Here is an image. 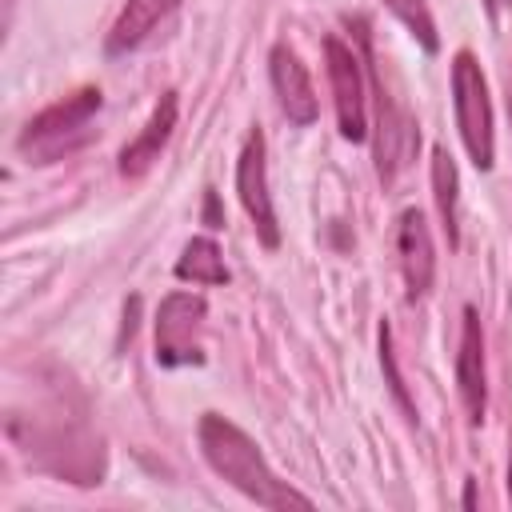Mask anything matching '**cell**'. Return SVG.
Returning <instances> with one entry per match:
<instances>
[{"label":"cell","instance_id":"cell-19","mask_svg":"<svg viewBox=\"0 0 512 512\" xmlns=\"http://www.w3.org/2000/svg\"><path fill=\"white\" fill-rule=\"evenodd\" d=\"M500 8H512V0H488V12H500Z\"/></svg>","mask_w":512,"mask_h":512},{"label":"cell","instance_id":"cell-17","mask_svg":"<svg viewBox=\"0 0 512 512\" xmlns=\"http://www.w3.org/2000/svg\"><path fill=\"white\" fill-rule=\"evenodd\" d=\"M204 216H208V228H220V212H216V192H208V204H204Z\"/></svg>","mask_w":512,"mask_h":512},{"label":"cell","instance_id":"cell-1","mask_svg":"<svg viewBox=\"0 0 512 512\" xmlns=\"http://www.w3.org/2000/svg\"><path fill=\"white\" fill-rule=\"evenodd\" d=\"M196 440H200V452H204L208 468L216 476H224L236 492L256 500L260 508H312V500L304 492H296L288 480H280L268 468V460L252 444V436L244 428H236L232 420H224L220 412H204L200 416Z\"/></svg>","mask_w":512,"mask_h":512},{"label":"cell","instance_id":"cell-5","mask_svg":"<svg viewBox=\"0 0 512 512\" xmlns=\"http://www.w3.org/2000/svg\"><path fill=\"white\" fill-rule=\"evenodd\" d=\"M324 64H328V80H332V100H336V124H340V136L360 144L368 136V124H364V76H360V60L356 52L340 40V36H328L324 40Z\"/></svg>","mask_w":512,"mask_h":512},{"label":"cell","instance_id":"cell-21","mask_svg":"<svg viewBox=\"0 0 512 512\" xmlns=\"http://www.w3.org/2000/svg\"><path fill=\"white\" fill-rule=\"evenodd\" d=\"M508 116H512V84H508Z\"/></svg>","mask_w":512,"mask_h":512},{"label":"cell","instance_id":"cell-7","mask_svg":"<svg viewBox=\"0 0 512 512\" xmlns=\"http://www.w3.org/2000/svg\"><path fill=\"white\" fill-rule=\"evenodd\" d=\"M372 88H376V116H380V132H376V172H380V184H392L396 172L412 160L416 144H420V132H416V120L384 92V80L380 72L372 68Z\"/></svg>","mask_w":512,"mask_h":512},{"label":"cell","instance_id":"cell-20","mask_svg":"<svg viewBox=\"0 0 512 512\" xmlns=\"http://www.w3.org/2000/svg\"><path fill=\"white\" fill-rule=\"evenodd\" d=\"M508 496H512V456H508Z\"/></svg>","mask_w":512,"mask_h":512},{"label":"cell","instance_id":"cell-10","mask_svg":"<svg viewBox=\"0 0 512 512\" xmlns=\"http://www.w3.org/2000/svg\"><path fill=\"white\" fill-rule=\"evenodd\" d=\"M456 384H460V400L468 408V420L480 424L484 408H488V376H484V332H480V316H476L472 304L464 308L460 352H456Z\"/></svg>","mask_w":512,"mask_h":512},{"label":"cell","instance_id":"cell-8","mask_svg":"<svg viewBox=\"0 0 512 512\" xmlns=\"http://www.w3.org/2000/svg\"><path fill=\"white\" fill-rule=\"evenodd\" d=\"M396 252H400V272L408 284V296H424L432 288L436 276V248H432V232L424 224L420 208H404L400 224H396Z\"/></svg>","mask_w":512,"mask_h":512},{"label":"cell","instance_id":"cell-11","mask_svg":"<svg viewBox=\"0 0 512 512\" xmlns=\"http://www.w3.org/2000/svg\"><path fill=\"white\" fill-rule=\"evenodd\" d=\"M172 128H176V92H164L156 100L152 116L144 120V128L136 132V140L124 144V152H120V176H144L160 160Z\"/></svg>","mask_w":512,"mask_h":512},{"label":"cell","instance_id":"cell-13","mask_svg":"<svg viewBox=\"0 0 512 512\" xmlns=\"http://www.w3.org/2000/svg\"><path fill=\"white\" fill-rule=\"evenodd\" d=\"M432 196H436V212L444 224L448 244H460V176H456V160L448 148L432 152Z\"/></svg>","mask_w":512,"mask_h":512},{"label":"cell","instance_id":"cell-2","mask_svg":"<svg viewBox=\"0 0 512 512\" xmlns=\"http://www.w3.org/2000/svg\"><path fill=\"white\" fill-rule=\"evenodd\" d=\"M100 88H76L72 96L48 104L44 112H36L20 140H16V152L28 160V164H52L60 156H68L72 148H80L92 132V120L100 112Z\"/></svg>","mask_w":512,"mask_h":512},{"label":"cell","instance_id":"cell-6","mask_svg":"<svg viewBox=\"0 0 512 512\" xmlns=\"http://www.w3.org/2000/svg\"><path fill=\"white\" fill-rule=\"evenodd\" d=\"M236 192H240V204L256 228V236L264 240V248H276L280 244V224H276V212H272V196H268V164H264V132L252 128L244 148H240V160H236Z\"/></svg>","mask_w":512,"mask_h":512},{"label":"cell","instance_id":"cell-14","mask_svg":"<svg viewBox=\"0 0 512 512\" xmlns=\"http://www.w3.org/2000/svg\"><path fill=\"white\" fill-rule=\"evenodd\" d=\"M176 276L192 280V284H228V268H224V256H220L216 240H208V236L188 240L180 260H176Z\"/></svg>","mask_w":512,"mask_h":512},{"label":"cell","instance_id":"cell-12","mask_svg":"<svg viewBox=\"0 0 512 512\" xmlns=\"http://www.w3.org/2000/svg\"><path fill=\"white\" fill-rule=\"evenodd\" d=\"M176 4H180V0H128V4L120 8V16H116L108 40H104V52H108V56H124V52L140 48V44L176 12Z\"/></svg>","mask_w":512,"mask_h":512},{"label":"cell","instance_id":"cell-3","mask_svg":"<svg viewBox=\"0 0 512 512\" xmlns=\"http://www.w3.org/2000/svg\"><path fill=\"white\" fill-rule=\"evenodd\" d=\"M452 104H456V128L460 140L472 156L476 168H492L496 160V140H492V104H488V84L472 52L452 56Z\"/></svg>","mask_w":512,"mask_h":512},{"label":"cell","instance_id":"cell-16","mask_svg":"<svg viewBox=\"0 0 512 512\" xmlns=\"http://www.w3.org/2000/svg\"><path fill=\"white\" fill-rule=\"evenodd\" d=\"M380 360H384V368H388V380H392V392H396V400L412 412V404H408V392H404V384H400V372H396V364H392V340H388V324H380Z\"/></svg>","mask_w":512,"mask_h":512},{"label":"cell","instance_id":"cell-4","mask_svg":"<svg viewBox=\"0 0 512 512\" xmlns=\"http://www.w3.org/2000/svg\"><path fill=\"white\" fill-rule=\"evenodd\" d=\"M208 304L196 292H168L156 312V360L164 368H188L204 360L200 328H204Z\"/></svg>","mask_w":512,"mask_h":512},{"label":"cell","instance_id":"cell-9","mask_svg":"<svg viewBox=\"0 0 512 512\" xmlns=\"http://www.w3.org/2000/svg\"><path fill=\"white\" fill-rule=\"evenodd\" d=\"M268 76H272V92L280 100V112L292 124H312L316 120V92L308 80V68L300 64V56L288 44H276L268 56Z\"/></svg>","mask_w":512,"mask_h":512},{"label":"cell","instance_id":"cell-18","mask_svg":"<svg viewBox=\"0 0 512 512\" xmlns=\"http://www.w3.org/2000/svg\"><path fill=\"white\" fill-rule=\"evenodd\" d=\"M464 508H476V488H472V480H468V488H464Z\"/></svg>","mask_w":512,"mask_h":512},{"label":"cell","instance_id":"cell-15","mask_svg":"<svg viewBox=\"0 0 512 512\" xmlns=\"http://www.w3.org/2000/svg\"><path fill=\"white\" fill-rule=\"evenodd\" d=\"M384 8L412 32V40H420L424 52H440V36H436V20L428 0H384Z\"/></svg>","mask_w":512,"mask_h":512}]
</instances>
